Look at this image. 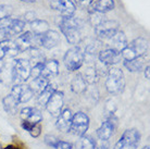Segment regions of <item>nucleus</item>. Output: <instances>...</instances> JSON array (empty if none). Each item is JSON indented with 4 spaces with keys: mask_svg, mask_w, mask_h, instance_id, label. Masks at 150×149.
<instances>
[{
    "mask_svg": "<svg viewBox=\"0 0 150 149\" xmlns=\"http://www.w3.org/2000/svg\"><path fill=\"white\" fill-rule=\"evenodd\" d=\"M58 25L60 27L61 33L63 34L67 40L74 46H77V44L82 40L81 35V26L77 19L73 16H61Z\"/></svg>",
    "mask_w": 150,
    "mask_h": 149,
    "instance_id": "nucleus-1",
    "label": "nucleus"
},
{
    "mask_svg": "<svg viewBox=\"0 0 150 149\" xmlns=\"http://www.w3.org/2000/svg\"><path fill=\"white\" fill-rule=\"evenodd\" d=\"M147 53H148V41L145 38L139 37L134 39L131 44H127V46L121 51V56L124 61H128Z\"/></svg>",
    "mask_w": 150,
    "mask_h": 149,
    "instance_id": "nucleus-2",
    "label": "nucleus"
},
{
    "mask_svg": "<svg viewBox=\"0 0 150 149\" xmlns=\"http://www.w3.org/2000/svg\"><path fill=\"white\" fill-rule=\"evenodd\" d=\"M125 87V79L124 73L121 69L111 67L107 73V81H105V88L110 94L116 95L123 92Z\"/></svg>",
    "mask_w": 150,
    "mask_h": 149,
    "instance_id": "nucleus-3",
    "label": "nucleus"
},
{
    "mask_svg": "<svg viewBox=\"0 0 150 149\" xmlns=\"http://www.w3.org/2000/svg\"><path fill=\"white\" fill-rule=\"evenodd\" d=\"M64 64L65 67L68 69L69 71L74 72L79 70L84 64L85 61V52L81 47L79 46H74L70 48L67 51V53L64 55L63 58Z\"/></svg>",
    "mask_w": 150,
    "mask_h": 149,
    "instance_id": "nucleus-4",
    "label": "nucleus"
},
{
    "mask_svg": "<svg viewBox=\"0 0 150 149\" xmlns=\"http://www.w3.org/2000/svg\"><path fill=\"white\" fill-rule=\"evenodd\" d=\"M20 116L22 119V127L27 132H30L35 125L39 124L42 121V114L40 110L33 107L23 108L20 112Z\"/></svg>",
    "mask_w": 150,
    "mask_h": 149,
    "instance_id": "nucleus-5",
    "label": "nucleus"
},
{
    "mask_svg": "<svg viewBox=\"0 0 150 149\" xmlns=\"http://www.w3.org/2000/svg\"><path fill=\"white\" fill-rule=\"evenodd\" d=\"M140 143V133L136 128H129L123 133L113 149H137Z\"/></svg>",
    "mask_w": 150,
    "mask_h": 149,
    "instance_id": "nucleus-6",
    "label": "nucleus"
},
{
    "mask_svg": "<svg viewBox=\"0 0 150 149\" xmlns=\"http://www.w3.org/2000/svg\"><path fill=\"white\" fill-rule=\"evenodd\" d=\"M30 62L25 59H18L14 61L12 67V81L14 84L26 82L30 74Z\"/></svg>",
    "mask_w": 150,
    "mask_h": 149,
    "instance_id": "nucleus-7",
    "label": "nucleus"
},
{
    "mask_svg": "<svg viewBox=\"0 0 150 149\" xmlns=\"http://www.w3.org/2000/svg\"><path fill=\"white\" fill-rule=\"evenodd\" d=\"M119 26H120V24L116 21L105 20L99 25L95 27V33H96L99 40H109L110 38L113 37V35L119 31Z\"/></svg>",
    "mask_w": 150,
    "mask_h": 149,
    "instance_id": "nucleus-8",
    "label": "nucleus"
},
{
    "mask_svg": "<svg viewBox=\"0 0 150 149\" xmlns=\"http://www.w3.org/2000/svg\"><path fill=\"white\" fill-rule=\"evenodd\" d=\"M89 127V118L86 113L79 111L75 113L72 118V123L70 131L76 136H83L86 134L87 130Z\"/></svg>",
    "mask_w": 150,
    "mask_h": 149,
    "instance_id": "nucleus-9",
    "label": "nucleus"
},
{
    "mask_svg": "<svg viewBox=\"0 0 150 149\" xmlns=\"http://www.w3.org/2000/svg\"><path fill=\"white\" fill-rule=\"evenodd\" d=\"M116 127H117V118L113 113H110V116H107L105 121L102 122L100 127L97 130L98 138L102 142H107L114 134Z\"/></svg>",
    "mask_w": 150,
    "mask_h": 149,
    "instance_id": "nucleus-10",
    "label": "nucleus"
},
{
    "mask_svg": "<svg viewBox=\"0 0 150 149\" xmlns=\"http://www.w3.org/2000/svg\"><path fill=\"white\" fill-rule=\"evenodd\" d=\"M14 44L20 52H23L27 51L30 48H37V46H39V40L37 35L33 34L30 31H27L25 33H21V35L15 38Z\"/></svg>",
    "mask_w": 150,
    "mask_h": 149,
    "instance_id": "nucleus-11",
    "label": "nucleus"
},
{
    "mask_svg": "<svg viewBox=\"0 0 150 149\" xmlns=\"http://www.w3.org/2000/svg\"><path fill=\"white\" fill-rule=\"evenodd\" d=\"M11 95L19 101V104H26L34 97L35 93L30 87V85L21 83V84H14V86L12 87Z\"/></svg>",
    "mask_w": 150,
    "mask_h": 149,
    "instance_id": "nucleus-12",
    "label": "nucleus"
},
{
    "mask_svg": "<svg viewBox=\"0 0 150 149\" xmlns=\"http://www.w3.org/2000/svg\"><path fill=\"white\" fill-rule=\"evenodd\" d=\"M64 102V94L60 90H56L49 98L48 102L46 104V110L53 116H58L63 108Z\"/></svg>",
    "mask_w": 150,
    "mask_h": 149,
    "instance_id": "nucleus-13",
    "label": "nucleus"
},
{
    "mask_svg": "<svg viewBox=\"0 0 150 149\" xmlns=\"http://www.w3.org/2000/svg\"><path fill=\"white\" fill-rule=\"evenodd\" d=\"M50 8L58 11L61 16H73L76 11L75 4L71 0H50Z\"/></svg>",
    "mask_w": 150,
    "mask_h": 149,
    "instance_id": "nucleus-14",
    "label": "nucleus"
},
{
    "mask_svg": "<svg viewBox=\"0 0 150 149\" xmlns=\"http://www.w3.org/2000/svg\"><path fill=\"white\" fill-rule=\"evenodd\" d=\"M39 46L44 47L45 49H52L59 45L61 38L60 34L52 30H48L46 33L41 34L38 36Z\"/></svg>",
    "mask_w": 150,
    "mask_h": 149,
    "instance_id": "nucleus-15",
    "label": "nucleus"
},
{
    "mask_svg": "<svg viewBox=\"0 0 150 149\" xmlns=\"http://www.w3.org/2000/svg\"><path fill=\"white\" fill-rule=\"evenodd\" d=\"M98 60L102 62V63L107 64V65H114L117 64L122 60V56H121V52L108 47L107 49L100 50L98 53Z\"/></svg>",
    "mask_w": 150,
    "mask_h": 149,
    "instance_id": "nucleus-16",
    "label": "nucleus"
},
{
    "mask_svg": "<svg viewBox=\"0 0 150 149\" xmlns=\"http://www.w3.org/2000/svg\"><path fill=\"white\" fill-rule=\"evenodd\" d=\"M72 118H73V114H72V111L70 109L61 110V112L58 116V119H57V128L63 133L69 132L70 127H71Z\"/></svg>",
    "mask_w": 150,
    "mask_h": 149,
    "instance_id": "nucleus-17",
    "label": "nucleus"
},
{
    "mask_svg": "<svg viewBox=\"0 0 150 149\" xmlns=\"http://www.w3.org/2000/svg\"><path fill=\"white\" fill-rule=\"evenodd\" d=\"M147 55L137 57L135 59L128 60V61H124V67L127 69L129 72H140L144 67L147 65Z\"/></svg>",
    "mask_w": 150,
    "mask_h": 149,
    "instance_id": "nucleus-18",
    "label": "nucleus"
},
{
    "mask_svg": "<svg viewBox=\"0 0 150 149\" xmlns=\"http://www.w3.org/2000/svg\"><path fill=\"white\" fill-rule=\"evenodd\" d=\"M110 41V48L112 49H115L117 51H122L126 46H127V39H126V36H125V34L124 32L122 31H117L114 35H113V37H111L109 39Z\"/></svg>",
    "mask_w": 150,
    "mask_h": 149,
    "instance_id": "nucleus-19",
    "label": "nucleus"
},
{
    "mask_svg": "<svg viewBox=\"0 0 150 149\" xmlns=\"http://www.w3.org/2000/svg\"><path fill=\"white\" fill-rule=\"evenodd\" d=\"M58 73H59V62L57 60L50 59L44 62V69H42L41 76L50 79L51 77L58 75Z\"/></svg>",
    "mask_w": 150,
    "mask_h": 149,
    "instance_id": "nucleus-20",
    "label": "nucleus"
},
{
    "mask_svg": "<svg viewBox=\"0 0 150 149\" xmlns=\"http://www.w3.org/2000/svg\"><path fill=\"white\" fill-rule=\"evenodd\" d=\"M90 7L93 11L105 14L107 12L112 11L115 7V4H114V0H97L96 2L94 1Z\"/></svg>",
    "mask_w": 150,
    "mask_h": 149,
    "instance_id": "nucleus-21",
    "label": "nucleus"
},
{
    "mask_svg": "<svg viewBox=\"0 0 150 149\" xmlns=\"http://www.w3.org/2000/svg\"><path fill=\"white\" fill-rule=\"evenodd\" d=\"M56 90H57L56 86L52 85L51 83H49L48 85L46 86L45 88L41 90L40 93H38L37 99H36L38 106H40V107H45L46 104L48 102L49 98L51 97V95H52Z\"/></svg>",
    "mask_w": 150,
    "mask_h": 149,
    "instance_id": "nucleus-22",
    "label": "nucleus"
},
{
    "mask_svg": "<svg viewBox=\"0 0 150 149\" xmlns=\"http://www.w3.org/2000/svg\"><path fill=\"white\" fill-rule=\"evenodd\" d=\"M30 27L32 33L39 36V35L46 33L49 30V23L45 20L35 19L32 22H30Z\"/></svg>",
    "mask_w": 150,
    "mask_h": 149,
    "instance_id": "nucleus-23",
    "label": "nucleus"
},
{
    "mask_svg": "<svg viewBox=\"0 0 150 149\" xmlns=\"http://www.w3.org/2000/svg\"><path fill=\"white\" fill-rule=\"evenodd\" d=\"M2 104H4V111L9 113V114H15L16 111H18V107H19V101L16 100L13 96H12L11 94L10 95H8L6 97L2 99Z\"/></svg>",
    "mask_w": 150,
    "mask_h": 149,
    "instance_id": "nucleus-24",
    "label": "nucleus"
},
{
    "mask_svg": "<svg viewBox=\"0 0 150 149\" xmlns=\"http://www.w3.org/2000/svg\"><path fill=\"white\" fill-rule=\"evenodd\" d=\"M26 22L22 19H11L9 25H8V30L10 31V33L12 34V36L19 35V34L23 33V31L25 28Z\"/></svg>",
    "mask_w": 150,
    "mask_h": 149,
    "instance_id": "nucleus-25",
    "label": "nucleus"
},
{
    "mask_svg": "<svg viewBox=\"0 0 150 149\" xmlns=\"http://www.w3.org/2000/svg\"><path fill=\"white\" fill-rule=\"evenodd\" d=\"M73 149H96V144L90 136L83 135L79 136V139L75 143V148Z\"/></svg>",
    "mask_w": 150,
    "mask_h": 149,
    "instance_id": "nucleus-26",
    "label": "nucleus"
},
{
    "mask_svg": "<svg viewBox=\"0 0 150 149\" xmlns=\"http://www.w3.org/2000/svg\"><path fill=\"white\" fill-rule=\"evenodd\" d=\"M86 86H87V83L85 82V79L83 78L81 73L76 75V76L73 78V81H72V83H71L72 90L76 94L84 93V92L86 90Z\"/></svg>",
    "mask_w": 150,
    "mask_h": 149,
    "instance_id": "nucleus-27",
    "label": "nucleus"
},
{
    "mask_svg": "<svg viewBox=\"0 0 150 149\" xmlns=\"http://www.w3.org/2000/svg\"><path fill=\"white\" fill-rule=\"evenodd\" d=\"M49 79L48 78L44 77V76H39V77H36L34 79H32V82L30 84V87L33 89L34 93H40L41 90L45 88L46 86L49 84Z\"/></svg>",
    "mask_w": 150,
    "mask_h": 149,
    "instance_id": "nucleus-28",
    "label": "nucleus"
},
{
    "mask_svg": "<svg viewBox=\"0 0 150 149\" xmlns=\"http://www.w3.org/2000/svg\"><path fill=\"white\" fill-rule=\"evenodd\" d=\"M81 75L83 76V78L85 79V82H86L87 84H94V83L97 82L98 77H99L94 65H93V67H87L86 69H85L84 73H81Z\"/></svg>",
    "mask_w": 150,
    "mask_h": 149,
    "instance_id": "nucleus-29",
    "label": "nucleus"
},
{
    "mask_svg": "<svg viewBox=\"0 0 150 149\" xmlns=\"http://www.w3.org/2000/svg\"><path fill=\"white\" fill-rule=\"evenodd\" d=\"M102 16H103L102 13H99V12L90 10L89 11V23L94 26V27H96V26L99 25L102 21H105V19H103Z\"/></svg>",
    "mask_w": 150,
    "mask_h": 149,
    "instance_id": "nucleus-30",
    "label": "nucleus"
},
{
    "mask_svg": "<svg viewBox=\"0 0 150 149\" xmlns=\"http://www.w3.org/2000/svg\"><path fill=\"white\" fill-rule=\"evenodd\" d=\"M42 69H44V62H37V63H35L34 67H30V78L34 79V78L41 76V74H42Z\"/></svg>",
    "mask_w": 150,
    "mask_h": 149,
    "instance_id": "nucleus-31",
    "label": "nucleus"
},
{
    "mask_svg": "<svg viewBox=\"0 0 150 149\" xmlns=\"http://www.w3.org/2000/svg\"><path fill=\"white\" fill-rule=\"evenodd\" d=\"M13 12L11 6L9 4H0V20L6 19V18H10Z\"/></svg>",
    "mask_w": 150,
    "mask_h": 149,
    "instance_id": "nucleus-32",
    "label": "nucleus"
},
{
    "mask_svg": "<svg viewBox=\"0 0 150 149\" xmlns=\"http://www.w3.org/2000/svg\"><path fill=\"white\" fill-rule=\"evenodd\" d=\"M12 37H13V36H12V34L10 33V31L8 30L7 27H4V28H0V44L11 40Z\"/></svg>",
    "mask_w": 150,
    "mask_h": 149,
    "instance_id": "nucleus-33",
    "label": "nucleus"
},
{
    "mask_svg": "<svg viewBox=\"0 0 150 149\" xmlns=\"http://www.w3.org/2000/svg\"><path fill=\"white\" fill-rule=\"evenodd\" d=\"M52 148L54 149H73L72 145L70 143L68 142H63V140H60V139H58L56 142V144L53 145Z\"/></svg>",
    "mask_w": 150,
    "mask_h": 149,
    "instance_id": "nucleus-34",
    "label": "nucleus"
},
{
    "mask_svg": "<svg viewBox=\"0 0 150 149\" xmlns=\"http://www.w3.org/2000/svg\"><path fill=\"white\" fill-rule=\"evenodd\" d=\"M75 4L82 8H89L95 0H74Z\"/></svg>",
    "mask_w": 150,
    "mask_h": 149,
    "instance_id": "nucleus-35",
    "label": "nucleus"
},
{
    "mask_svg": "<svg viewBox=\"0 0 150 149\" xmlns=\"http://www.w3.org/2000/svg\"><path fill=\"white\" fill-rule=\"evenodd\" d=\"M57 140H58V138L52 136V135H46L45 136V143L50 147H53V145L56 144Z\"/></svg>",
    "mask_w": 150,
    "mask_h": 149,
    "instance_id": "nucleus-36",
    "label": "nucleus"
},
{
    "mask_svg": "<svg viewBox=\"0 0 150 149\" xmlns=\"http://www.w3.org/2000/svg\"><path fill=\"white\" fill-rule=\"evenodd\" d=\"M30 135L33 136V137H38L39 135H40V133H41V126H40V123L39 124H37V125H35L32 130L30 131Z\"/></svg>",
    "mask_w": 150,
    "mask_h": 149,
    "instance_id": "nucleus-37",
    "label": "nucleus"
},
{
    "mask_svg": "<svg viewBox=\"0 0 150 149\" xmlns=\"http://www.w3.org/2000/svg\"><path fill=\"white\" fill-rule=\"evenodd\" d=\"M35 19H36V18H35V13H33V12H27V13H25V15H24V21H25V22H32V21Z\"/></svg>",
    "mask_w": 150,
    "mask_h": 149,
    "instance_id": "nucleus-38",
    "label": "nucleus"
},
{
    "mask_svg": "<svg viewBox=\"0 0 150 149\" xmlns=\"http://www.w3.org/2000/svg\"><path fill=\"white\" fill-rule=\"evenodd\" d=\"M149 70H150V65L149 64H147L146 67H145V77L147 78V79H149Z\"/></svg>",
    "mask_w": 150,
    "mask_h": 149,
    "instance_id": "nucleus-39",
    "label": "nucleus"
},
{
    "mask_svg": "<svg viewBox=\"0 0 150 149\" xmlns=\"http://www.w3.org/2000/svg\"><path fill=\"white\" fill-rule=\"evenodd\" d=\"M4 149H21V148H19L18 146H14V145H9L7 147H4Z\"/></svg>",
    "mask_w": 150,
    "mask_h": 149,
    "instance_id": "nucleus-40",
    "label": "nucleus"
},
{
    "mask_svg": "<svg viewBox=\"0 0 150 149\" xmlns=\"http://www.w3.org/2000/svg\"><path fill=\"white\" fill-rule=\"evenodd\" d=\"M4 69V59H0V72Z\"/></svg>",
    "mask_w": 150,
    "mask_h": 149,
    "instance_id": "nucleus-41",
    "label": "nucleus"
},
{
    "mask_svg": "<svg viewBox=\"0 0 150 149\" xmlns=\"http://www.w3.org/2000/svg\"><path fill=\"white\" fill-rule=\"evenodd\" d=\"M21 1H22V2H26V4H33L36 0H21Z\"/></svg>",
    "mask_w": 150,
    "mask_h": 149,
    "instance_id": "nucleus-42",
    "label": "nucleus"
},
{
    "mask_svg": "<svg viewBox=\"0 0 150 149\" xmlns=\"http://www.w3.org/2000/svg\"><path fill=\"white\" fill-rule=\"evenodd\" d=\"M143 149H149V146H146V147H144Z\"/></svg>",
    "mask_w": 150,
    "mask_h": 149,
    "instance_id": "nucleus-43",
    "label": "nucleus"
},
{
    "mask_svg": "<svg viewBox=\"0 0 150 149\" xmlns=\"http://www.w3.org/2000/svg\"><path fill=\"white\" fill-rule=\"evenodd\" d=\"M0 83H1V77H0Z\"/></svg>",
    "mask_w": 150,
    "mask_h": 149,
    "instance_id": "nucleus-44",
    "label": "nucleus"
}]
</instances>
